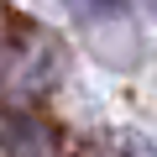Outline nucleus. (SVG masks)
Instances as JSON below:
<instances>
[{"label":"nucleus","instance_id":"3","mask_svg":"<svg viewBox=\"0 0 157 157\" xmlns=\"http://www.w3.org/2000/svg\"><path fill=\"white\" fill-rule=\"evenodd\" d=\"M147 6H157V0H147Z\"/></svg>","mask_w":157,"mask_h":157},{"label":"nucleus","instance_id":"1","mask_svg":"<svg viewBox=\"0 0 157 157\" xmlns=\"http://www.w3.org/2000/svg\"><path fill=\"white\" fill-rule=\"evenodd\" d=\"M68 11H73L78 32H84V47L100 63L131 68L141 58V37H136V26H131V16H126L121 0H68Z\"/></svg>","mask_w":157,"mask_h":157},{"label":"nucleus","instance_id":"2","mask_svg":"<svg viewBox=\"0 0 157 157\" xmlns=\"http://www.w3.org/2000/svg\"><path fill=\"white\" fill-rule=\"evenodd\" d=\"M6 157H47L42 121H32L26 110H11L6 115Z\"/></svg>","mask_w":157,"mask_h":157}]
</instances>
